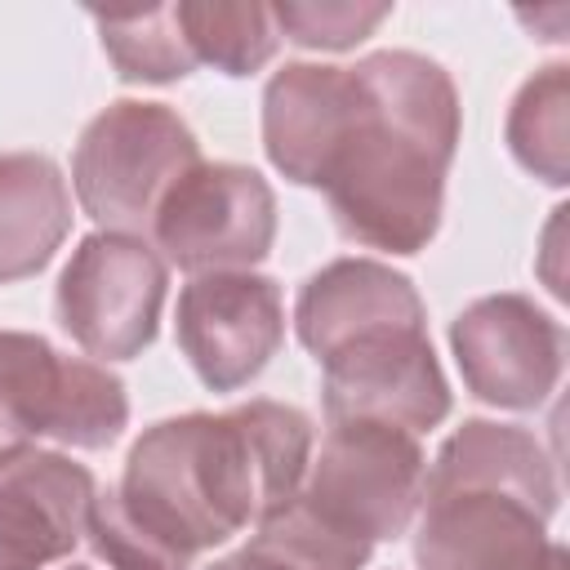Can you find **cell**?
<instances>
[{"mask_svg":"<svg viewBox=\"0 0 570 570\" xmlns=\"http://www.w3.org/2000/svg\"><path fill=\"white\" fill-rule=\"evenodd\" d=\"M312 450V419L272 396L160 419L129 445L120 481L98 490L85 539L111 570H191L285 508Z\"/></svg>","mask_w":570,"mask_h":570,"instance_id":"6da1fadb","label":"cell"},{"mask_svg":"<svg viewBox=\"0 0 570 570\" xmlns=\"http://www.w3.org/2000/svg\"><path fill=\"white\" fill-rule=\"evenodd\" d=\"M463 107L450 71L414 49L352 62V107L321 174L343 240L383 254H423L445 214Z\"/></svg>","mask_w":570,"mask_h":570,"instance_id":"7a4b0ae2","label":"cell"},{"mask_svg":"<svg viewBox=\"0 0 570 570\" xmlns=\"http://www.w3.org/2000/svg\"><path fill=\"white\" fill-rule=\"evenodd\" d=\"M557 503V459L530 428L463 419L428 463L414 570H570Z\"/></svg>","mask_w":570,"mask_h":570,"instance_id":"3957f363","label":"cell"},{"mask_svg":"<svg viewBox=\"0 0 570 570\" xmlns=\"http://www.w3.org/2000/svg\"><path fill=\"white\" fill-rule=\"evenodd\" d=\"M196 165L200 142L169 102L120 98L80 129L71 151V191L98 232L147 240L169 187Z\"/></svg>","mask_w":570,"mask_h":570,"instance_id":"277c9868","label":"cell"},{"mask_svg":"<svg viewBox=\"0 0 570 570\" xmlns=\"http://www.w3.org/2000/svg\"><path fill=\"white\" fill-rule=\"evenodd\" d=\"M423 485V436L387 423H325L294 503L334 534L374 548L414 525Z\"/></svg>","mask_w":570,"mask_h":570,"instance_id":"5b68a950","label":"cell"},{"mask_svg":"<svg viewBox=\"0 0 570 570\" xmlns=\"http://www.w3.org/2000/svg\"><path fill=\"white\" fill-rule=\"evenodd\" d=\"M325 423L432 432L450 419V379L428 338V307L370 321L316 356Z\"/></svg>","mask_w":570,"mask_h":570,"instance_id":"8992f818","label":"cell"},{"mask_svg":"<svg viewBox=\"0 0 570 570\" xmlns=\"http://www.w3.org/2000/svg\"><path fill=\"white\" fill-rule=\"evenodd\" d=\"M125 428L129 392L120 374L58 352L45 334L0 330V450L36 441L107 450Z\"/></svg>","mask_w":570,"mask_h":570,"instance_id":"52a82bcc","label":"cell"},{"mask_svg":"<svg viewBox=\"0 0 570 570\" xmlns=\"http://www.w3.org/2000/svg\"><path fill=\"white\" fill-rule=\"evenodd\" d=\"M165 289L169 267L151 240L89 232L53 285V316L89 361H134L156 343Z\"/></svg>","mask_w":570,"mask_h":570,"instance_id":"ba28073f","label":"cell"},{"mask_svg":"<svg viewBox=\"0 0 570 570\" xmlns=\"http://www.w3.org/2000/svg\"><path fill=\"white\" fill-rule=\"evenodd\" d=\"M147 240L187 276L254 272L276 245V191L249 165L200 160L169 187Z\"/></svg>","mask_w":570,"mask_h":570,"instance_id":"9c48e42d","label":"cell"},{"mask_svg":"<svg viewBox=\"0 0 570 570\" xmlns=\"http://www.w3.org/2000/svg\"><path fill=\"white\" fill-rule=\"evenodd\" d=\"M174 338L209 392H240L285 343V289L263 272L187 276L174 307Z\"/></svg>","mask_w":570,"mask_h":570,"instance_id":"30bf717a","label":"cell"},{"mask_svg":"<svg viewBox=\"0 0 570 570\" xmlns=\"http://www.w3.org/2000/svg\"><path fill=\"white\" fill-rule=\"evenodd\" d=\"M463 387L494 410H539L566 370V325L525 294H485L450 321Z\"/></svg>","mask_w":570,"mask_h":570,"instance_id":"8fae6325","label":"cell"},{"mask_svg":"<svg viewBox=\"0 0 570 570\" xmlns=\"http://www.w3.org/2000/svg\"><path fill=\"white\" fill-rule=\"evenodd\" d=\"M98 481L62 450H0V570H49L89 534Z\"/></svg>","mask_w":570,"mask_h":570,"instance_id":"7c38bea8","label":"cell"},{"mask_svg":"<svg viewBox=\"0 0 570 570\" xmlns=\"http://www.w3.org/2000/svg\"><path fill=\"white\" fill-rule=\"evenodd\" d=\"M352 107V67L285 62L263 89V151L294 187H321Z\"/></svg>","mask_w":570,"mask_h":570,"instance_id":"4fadbf2b","label":"cell"},{"mask_svg":"<svg viewBox=\"0 0 570 570\" xmlns=\"http://www.w3.org/2000/svg\"><path fill=\"white\" fill-rule=\"evenodd\" d=\"M71 218V187L53 156L0 151V285L45 272Z\"/></svg>","mask_w":570,"mask_h":570,"instance_id":"5bb4252c","label":"cell"},{"mask_svg":"<svg viewBox=\"0 0 570 570\" xmlns=\"http://www.w3.org/2000/svg\"><path fill=\"white\" fill-rule=\"evenodd\" d=\"M503 138H508L512 160L530 178L548 187L570 183V67L566 62L539 67L517 89Z\"/></svg>","mask_w":570,"mask_h":570,"instance_id":"9a60e30c","label":"cell"},{"mask_svg":"<svg viewBox=\"0 0 570 570\" xmlns=\"http://www.w3.org/2000/svg\"><path fill=\"white\" fill-rule=\"evenodd\" d=\"M178 22L191 45L196 67H214L232 80L263 71L276 49L281 31L272 18V4L258 0H178Z\"/></svg>","mask_w":570,"mask_h":570,"instance_id":"2e32d148","label":"cell"},{"mask_svg":"<svg viewBox=\"0 0 570 570\" xmlns=\"http://www.w3.org/2000/svg\"><path fill=\"white\" fill-rule=\"evenodd\" d=\"M102 40V53L111 58L120 80L134 85H174L196 71L191 45L183 36L174 4H147V9H94L89 13Z\"/></svg>","mask_w":570,"mask_h":570,"instance_id":"e0dca14e","label":"cell"},{"mask_svg":"<svg viewBox=\"0 0 570 570\" xmlns=\"http://www.w3.org/2000/svg\"><path fill=\"white\" fill-rule=\"evenodd\" d=\"M392 13V4H352V0H321V4H272L276 31L281 40L298 45V49H356L365 36H374V27Z\"/></svg>","mask_w":570,"mask_h":570,"instance_id":"ac0fdd59","label":"cell"},{"mask_svg":"<svg viewBox=\"0 0 570 570\" xmlns=\"http://www.w3.org/2000/svg\"><path fill=\"white\" fill-rule=\"evenodd\" d=\"M205 570H303L294 557H285L276 543H267L263 534H249V543L245 548H236V552H227V557H218L214 566H205Z\"/></svg>","mask_w":570,"mask_h":570,"instance_id":"d6986e66","label":"cell"},{"mask_svg":"<svg viewBox=\"0 0 570 570\" xmlns=\"http://www.w3.org/2000/svg\"><path fill=\"white\" fill-rule=\"evenodd\" d=\"M71 570H89V566H71Z\"/></svg>","mask_w":570,"mask_h":570,"instance_id":"ffe728a7","label":"cell"}]
</instances>
